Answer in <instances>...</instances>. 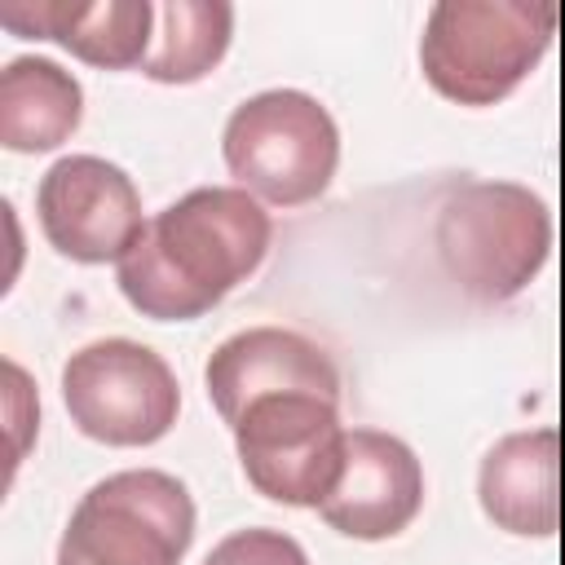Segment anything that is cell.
I'll list each match as a JSON object with an SVG mask.
<instances>
[{
    "mask_svg": "<svg viewBox=\"0 0 565 565\" xmlns=\"http://www.w3.org/2000/svg\"><path fill=\"white\" fill-rule=\"evenodd\" d=\"M274 238V221L243 185H199L154 212L119 260L124 300L154 322H190L247 282Z\"/></svg>",
    "mask_w": 565,
    "mask_h": 565,
    "instance_id": "cell-1",
    "label": "cell"
},
{
    "mask_svg": "<svg viewBox=\"0 0 565 565\" xmlns=\"http://www.w3.org/2000/svg\"><path fill=\"white\" fill-rule=\"evenodd\" d=\"M552 0H437L424 18V79L459 106L503 102L547 53Z\"/></svg>",
    "mask_w": 565,
    "mask_h": 565,
    "instance_id": "cell-2",
    "label": "cell"
},
{
    "mask_svg": "<svg viewBox=\"0 0 565 565\" xmlns=\"http://www.w3.org/2000/svg\"><path fill=\"white\" fill-rule=\"evenodd\" d=\"M433 243L446 278L463 296L503 305L543 269L552 252V212L530 185L468 181L441 203Z\"/></svg>",
    "mask_w": 565,
    "mask_h": 565,
    "instance_id": "cell-3",
    "label": "cell"
},
{
    "mask_svg": "<svg viewBox=\"0 0 565 565\" xmlns=\"http://www.w3.org/2000/svg\"><path fill=\"white\" fill-rule=\"evenodd\" d=\"M221 154L247 194L274 207H300L331 185L340 128L318 97L300 88H265L230 110Z\"/></svg>",
    "mask_w": 565,
    "mask_h": 565,
    "instance_id": "cell-4",
    "label": "cell"
},
{
    "mask_svg": "<svg viewBox=\"0 0 565 565\" xmlns=\"http://www.w3.org/2000/svg\"><path fill=\"white\" fill-rule=\"evenodd\" d=\"M234 450L256 494L287 508H318L344 463L340 397L322 388H282L252 397L234 424Z\"/></svg>",
    "mask_w": 565,
    "mask_h": 565,
    "instance_id": "cell-5",
    "label": "cell"
},
{
    "mask_svg": "<svg viewBox=\"0 0 565 565\" xmlns=\"http://www.w3.org/2000/svg\"><path fill=\"white\" fill-rule=\"evenodd\" d=\"M194 543V499L163 468L110 472L75 503L57 565H181Z\"/></svg>",
    "mask_w": 565,
    "mask_h": 565,
    "instance_id": "cell-6",
    "label": "cell"
},
{
    "mask_svg": "<svg viewBox=\"0 0 565 565\" xmlns=\"http://www.w3.org/2000/svg\"><path fill=\"white\" fill-rule=\"evenodd\" d=\"M62 402L71 424L102 446H150L168 437L181 411L172 366L124 335L75 349L62 366Z\"/></svg>",
    "mask_w": 565,
    "mask_h": 565,
    "instance_id": "cell-7",
    "label": "cell"
},
{
    "mask_svg": "<svg viewBox=\"0 0 565 565\" xmlns=\"http://www.w3.org/2000/svg\"><path fill=\"white\" fill-rule=\"evenodd\" d=\"M35 212L49 247L75 265H119L146 230L132 177L102 154L57 159L40 177Z\"/></svg>",
    "mask_w": 565,
    "mask_h": 565,
    "instance_id": "cell-8",
    "label": "cell"
},
{
    "mask_svg": "<svg viewBox=\"0 0 565 565\" xmlns=\"http://www.w3.org/2000/svg\"><path fill=\"white\" fill-rule=\"evenodd\" d=\"M424 508V468L415 450L380 428L344 433V463L331 494L318 503V516L362 543L402 534Z\"/></svg>",
    "mask_w": 565,
    "mask_h": 565,
    "instance_id": "cell-9",
    "label": "cell"
},
{
    "mask_svg": "<svg viewBox=\"0 0 565 565\" xmlns=\"http://www.w3.org/2000/svg\"><path fill=\"white\" fill-rule=\"evenodd\" d=\"M207 402L212 411L234 424V415L260 397V393H282V388H322L340 397V371L318 349L309 335L291 327H247L221 340L203 366Z\"/></svg>",
    "mask_w": 565,
    "mask_h": 565,
    "instance_id": "cell-10",
    "label": "cell"
},
{
    "mask_svg": "<svg viewBox=\"0 0 565 565\" xmlns=\"http://www.w3.org/2000/svg\"><path fill=\"white\" fill-rule=\"evenodd\" d=\"M159 9L150 0H4L0 22L18 35L35 40H57L71 49L79 62L102 66V71H128L146 62L150 26Z\"/></svg>",
    "mask_w": 565,
    "mask_h": 565,
    "instance_id": "cell-11",
    "label": "cell"
},
{
    "mask_svg": "<svg viewBox=\"0 0 565 565\" xmlns=\"http://www.w3.org/2000/svg\"><path fill=\"white\" fill-rule=\"evenodd\" d=\"M556 428H525L499 437L477 472V499L481 512L525 539H547L556 534L561 521V499H556Z\"/></svg>",
    "mask_w": 565,
    "mask_h": 565,
    "instance_id": "cell-12",
    "label": "cell"
},
{
    "mask_svg": "<svg viewBox=\"0 0 565 565\" xmlns=\"http://www.w3.org/2000/svg\"><path fill=\"white\" fill-rule=\"evenodd\" d=\"M84 119V88L53 57L18 53L0 71V141L18 154H44L71 141Z\"/></svg>",
    "mask_w": 565,
    "mask_h": 565,
    "instance_id": "cell-13",
    "label": "cell"
},
{
    "mask_svg": "<svg viewBox=\"0 0 565 565\" xmlns=\"http://www.w3.org/2000/svg\"><path fill=\"white\" fill-rule=\"evenodd\" d=\"M234 9L225 0H168L159 4L154 49L141 62V75L154 84H194L230 49Z\"/></svg>",
    "mask_w": 565,
    "mask_h": 565,
    "instance_id": "cell-14",
    "label": "cell"
},
{
    "mask_svg": "<svg viewBox=\"0 0 565 565\" xmlns=\"http://www.w3.org/2000/svg\"><path fill=\"white\" fill-rule=\"evenodd\" d=\"M203 565H309V556L291 534L269 530V525H247V530L225 534L203 556Z\"/></svg>",
    "mask_w": 565,
    "mask_h": 565,
    "instance_id": "cell-15",
    "label": "cell"
}]
</instances>
